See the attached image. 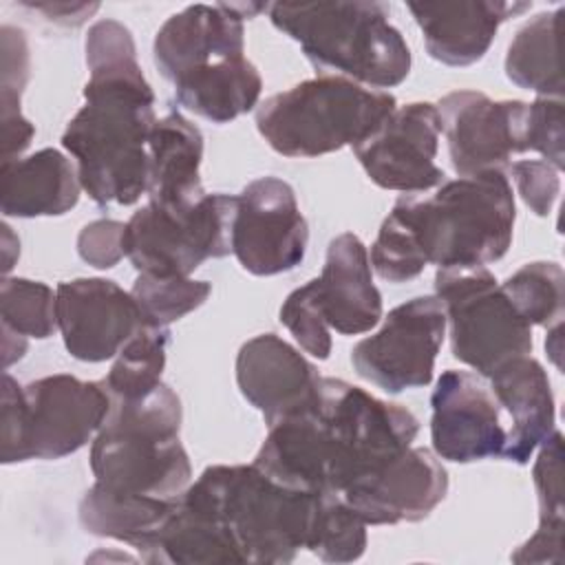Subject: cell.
Returning <instances> with one entry per match:
<instances>
[{"label":"cell","instance_id":"1","mask_svg":"<svg viewBox=\"0 0 565 565\" xmlns=\"http://www.w3.org/2000/svg\"><path fill=\"white\" fill-rule=\"evenodd\" d=\"M84 106L62 132L82 190L97 205H132L148 192V141L154 93L137 62L132 33L117 20H97L86 35Z\"/></svg>","mask_w":565,"mask_h":565},{"label":"cell","instance_id":"2","mask_svg":"<svg viewBox=\"0 0 565 565\" xmlns=\"http://www.w3.org/2000/svg\"><path fill=\"white\" fill-rule=\"evenodd\" d=\"M514 218L512 185L501 170L446 181L430 196L404 194L371 245V265L388 282H408L426 265L486 267L510 249Z\"/></svg>","mask_w":565,"mask_h":565},{"label":"cell","instance_id":"3","mask_svg":"<svg viewBox=\"0 0 565 565\" xmlns=\"http://www.w3.org/2000/svg\"><path fill=\"white\" fill-rule=\"evenodd\" d=\"M152 57L185 110L227 124L258 106L263 79L245 57L243 20L227 2L190 4L154 35Z\"/></svg>","mask_w":565,"mask_h":565},{"label":"cell","instance_id":"4","mask_svg":"<svg viewBox=\"0 0 565 565\" xmlns=\"http://www.w3.org/2000/svg\"><path fill=\"white\" fill-rule=\"evenodd\" d=\"M267 15L316 68L377 90L402 84L411 73V49L382 2H274Z\"/></svg>","mask_w":565,"mask_h":565},{"label":"cell","instance_id":"5","mask_svg":"<svg viewBox=\"0 0 565 565\" xmlns=\"http://www.w3.org/2000/svg\"><path fill=\"white\" fill-rule=\"evenodd\" d=\"M181 399L159 384L135 399H110V411L90 446L95 481L130 494L177 499L192 468L179 439Z\"/></svg>","mask_w":565,"mask_h":565},{"label":"cell","instance_id":"6","mask_svg":"<svg viewBox=\"0 0 565 565\" xmlns=\"http://www.w3.org/2000/svg\"><path fill=\"white\" fill-rule=\"evenodd\" d=\"M318 492H302L249 466H207L179 497L230 532L243 563H291L307 545Z\"/></svg>","mask_w":565,"mask_h":565},{"label":"cell","instance_id":"7","mask_svg":"<svg viewBox=\"0 0 565 565\" xmlns=\"http://www.w3.org/2000/svg\"><path fill=\"white\" fill-rule=\"evenodd\" d=\"M395 108L388 90L318 75L267 97L256 108V128L278 154L311 159L358 146Z\"/></svg>","mask_w":565,"mask_h":565},{"label":"cell","instance_id":"8","mask_svg":"<svg viewBox=\"0 0 565 565\" xmlns=\"http://www.w3.org/2000/svg\"><path fill=\"white\" fill-rule=\"evenodd\" d=\"M108 411L110 395L102 380L55 373L20 386L4 373L0 459L20 463L73 455L97 435Z\"/></svg>","mask_w":565,"mask_h":565},{"label":"cell","instance_id":"9","mask_svg":"<svg viewBox=\"0 0 565 565\" xmlns=\"http://www.w3.org/2000/svg\"><path fill=\"white\" fill-rule=\"evenodd\" d=\"M316 413L327 450V492H342L404 452L419 433L417 417L338 377H322Z\"/></svg>","mask_w":565,"mask_h":565},{"label":"cell","instance_id":"10","mask_svg":"<svg viewBox=\"0 0 565 565\" xmlns=\"http://www.w3.org/2000/svg\"><path fill=\"white\" fill-rule=\"evenodd\" d=\"M435 296L450 327L452 355L477 375L490 377L501 364L532 353V327L486 267L437 269Z\"/></svg>","mask_w":565,"mask_h":565},{"label":"cell","instance_id":"11","mask_svg":"<svg viewBox=\"0 0 565 565\" xmlns=\"http://www.w3.org/2000/svg\"><path fill=\"white\" fill-rule=\"evenodd\" d=\"M236 196L205 194L190 207L146 203L126 223L124 252L139 274L190 278L207 258L232 252L230 225Z\"/></svg>","mask_w":565,"mask_h":565},{"label":"cell","instance_id":"12","mask_svg":"<svg viewBox=\"0 0 565 565\" xmlns=\"http://www.w3.org/2000/svg\"><path fill=\"white\" fill-rule=\"evenodd\" d=\"M446 335L437 296H417L388 311L384 324L351 351L355 373L386 393L428 386Z\"/></svg>","mask_w":565,"mask_h":565},{"label":"cell","instance_id":"13","mask_svg":"<svg viewBox=\"0 0 565 565\" xmlns=\"http://www.w3.org/2000/svg\"><path fill=\"white\" fill-rule=\"evenodd\" d=\"M307 243L309 227L287 181L260 177L236 194L230 247L245 271L254 276L291 271L302 263Z\"/></svg>","mask_w":565,"mask_h":565},{"label":"cell","instance_id":"14","mask_svg":"<svg viewBox=\"0 0 565 565\" xmlns=\"http://www.w3.org/2000/svg\"><path fill=\"white\" fill-rule=\"evenodd\" d=\"M437 113L446 132L448 154L459 177H475L510 166L525 150L527 104L494 102L479 90H455L439 99Z\"/></svg>","mask_w":565,"mask_h":565},{"label":"cell","instance_id":"15","mask_svg":"<svg viewBox=\"0 0 565 565\" xmlns=\"http://www.w3.org/2000/svg\"><path fill=\"white\" fill-rule=\"evenodd\" d=\"M439 132L437 106L413 102L395 108L364 141L353 146V152L375 185L417 194L444 183V170L435 163Z\"/></svg>","mask_w":565,"mask_h":565},{"label":"cell","instance_id":"16","mask_svg":"<svg viewBox=\"0 0 565 565\" xmlns=\"http://www.w3.org/2000/svg\"><path fill=\"white\" fill-rule=\"evenodd\" d=\"M55 316L66 351L82 362H106L143 324L130 291L115 280L75 278L55 289Z\"/></svg>","mask_w":565,"mask_h":565},{"label":"cell","instance_id":"17","mask_svg":"<svg viewBox=\"0 0 565 565\" xmlns=\"http://www.w3.org/2000/svg\"><path fill=\"white\" fill-rule=\"evenodd\" d=\"M430 441L439 459L455 463L501 457L508 430L494 395L468 371L448 369L430 395Z\"/></svg>","mask_w":565,"mask_h":565},{"label":"cell","instance_id":"18","mask_svg":"<svg viewBox=\"0 0 565 565\" xmlns=\"http://www.w3.org/2000/svg\"><path fill=\"white\" fill-rule=\"evenodd\" d=\"M448 492V472L428 448L408 446L375 472L351 483L340 497L366 525L415 523L426 519Z\"/></svg>","mask_w":565,"mask_h":565},{"label":"cell","instance_id":"19","mask_svg":"<svg viewBox=\"0 0 565 565\" xmlns=\"http://www.w3.org/2000/svg\"><path fill=\"white\" fill-rule=\"evenodd\" d=\"M320 382L316 366L276 333H260L238 349L236 384L241 395L260 411L267 428L313 406Z\"/></svg>","mask_w":565,"mask_h":565},{"label":"cell","instance_id":"20","mask_svg":"<svg viewBox=\"0 0 565 565\" xmlns=\"http://www.w3.org/2000/svg\"><path fill=\"white\" fill-rule=\"evenodd\" d=\"M417 26L424 33L426 51L446 66H470L479 62L499 26L525 13L532 2L505 0H455V2H408Z\"/></svg>","mask_w":565,"mask_h":565},{"label":"cell","instance_id":"21","mask_svg":"<svg viewBox=\"0 0 565 565\" xmlns=\"http://www.w3.org/2000/svg\"><path fill=\"white\" fill-rule=\"evenodd\" d=\"M311 285L329 329L360 335L382 320V294L373 285L369 252L355 234L344 232L329 243L322 274Z\"/></svg>","mask_w":565,"mask_h":565},{"label":"cell","instance_id":"22","mask_svg":"<svg viewBox=\"0 0 565 565\" xmlns=\"http://www.w3.org/2000/svg\"><path fill=\"white\" fill-rule=\"evenodd\" d=\"M488 380L497 404L505 406L512 417L501 457L523 466L556 430L554 393L547 371L532 355H519L501 364Z\"/></svg>","mask_w":565,"mask_h":565},{"label":"cell","instance_id":"23","mask_svg":"<svg viewBox=\"0 0 565 565\" xmlns=\"http://www.w3.org/2000/svg\"><path fill=\"white\" fill-rule=\"evenodd\" d=\"M79 192L77 168L55 148L2 163L0 170V210L4 216H60L77 205Z\"/></svg>","mask_w":565,"mask_h":565},{"label":"cell","instance_id":"24","mask_svg":"<svg viewBox=\"0 0 565 565\" xmlns=\"http://www.w3.org/2000/svg\"><path fill=\"white\" fill-rule=\"evenodd\" d=\"M148 201L163 207H190L207 192L201 183L203 135L181 113L157 119L148 141Z\"/></svg>","mask_w":565,"mask_h":565},{"label":"cell","instance_id":"25","mask_svg":"<svg viewBox=\"0 0 565 565\" xmlns=\"http://www.w3.org/2000/svg\"><path fill=\"white\" fill-rule=\"evenodd\" d=\"M177 499L117 492L95 481L79 501V523L93 536L128 543L148 563Z\"/></svg>","mask_w":565,"mask_h":565},{"label":"cell","instance_id":"26","mask_svg":"<svg viewBox=\"0 0 565 565\" xmlns=\"http://www.w3.org/2000/svg\"><path fill=\"white\" fill-rule=\"evenodd\" d=\"M536 450L532 477L539 499V527L510 558L514 563H563V435L554 430Z\"/></svg>","mask_w":565,"mask_h":565},{"label":"cell","instance_id":"27","mask_svg":"<svg viewBox=\"0 0 565 565\" xmlns=\"http://www.w3.org/2000/svg\"><path fill=\"white\" fill-rule=\"evenodd\" d=\"M148 563H243V556L221 521L177 499Z\"/></svg>","mask_w":565,"mask_h":565},{"label":"cell","instance_id":"28","mask_svg":"<svg viewBox=\"0 0 565 565\" xmlns=\"http://www.w3.org/2000/svg\"><path fill=\"white\" fill-rule=\"evenodd\" d=\"M563 9L545 11L527 20L512 38L505 55V75L519 88L539 97L563 99L558 64V20Z\"/></svg>","mask_w":565,"mask_h":565},{"label":"cell","instance_id":"29","mask_svg":"<svg viewBox=\"0 0 565 565\" xmlns=\"http://www.w3.org/2000/svg\"><path fill=\"white\" fill-rule=\"evenodd\" d=\"M2 49V82H0V124H2V163L20 159L29 148L35 126L22 115L20 97L29 82V44L22 29L2 24L0 29Z\"/></svg>","mask_w":565,"mask_h":565},{"label":"cell","instance_id":"30","mask_svg":"<svg viewBox=\"0 0 565 565\" xmlns=\"http://www.w3.org/2000/svg\"><path fill=\"white\" fill-rule=\"evenodd\" d=\"M170 329L143 322L119 349L108 375L102 380L110 399H135L161 384Z\"/></svg>","mask_w":565,"mask_h":565},{"label":"cell","instance_id":"31","mask_svg":"<svg viewBox=\"0 0 565 565\" xmlns=\"http://www.w3.org/2000/svg\"><path fill=\"white\" fill-rule=\"evenodd\" d=\"M305 547L324 563L358 561L366 550V523L338 492H318Z\"/></svg>","mask_w":565,"mask_h":565},{"label":"cell","instance_id":"32","mask_svg":"<svg viewBox=\"0 0 565 565\" xmlns=\"http://www.w3.org/2000/svg\"><path fill=\"white\" fill-rule=\"evenodd\" d=\"M516 313L532 327H552L563 318L565 274L558 263L534 260L501 282Z\"/></svg>","mask_w":565,"mask_h":565},{"label":"cell","instance_id":"33","mask_svg":"<svg viewBox=\"0 0 565 565\" xmlns=\"http://www.w3.org/2000/svg\"><path fill=\"white\" fill-rule=\"evenodd\" d=\"M2 329L44 340L57 329L55 294L49 285L29 278H4L0 285Z\"/></svg>","mask_w":565,"mask_h":565},{"label":"cell","instance_id":"34","mask_svg":"<svg viewBox=\"0 0 565 565\" xmlns=\"http://www.w3.org/2000/svg\"><path fill=\"white\" fill-rule=\"evenodd\" d=\"M143 322L168 327L185 313L199 309L212 294L207 280L192 278H154L139 274L130 289Z\"/></svg>","mask_w":565,"mask_h":565},{"label":"cell","instance_id":"35","mask_svg":"<svg viewBox=\"0 0 565 565\" xmlns=\"http://www.w3.org/2000/svg\"><path fill=\"white\" fill-rule=\"evenodd\" d=\"M280 322L289 329L294 340L300 344L305 353L318 360H327L331 353V333L329 324L322 318L311 280L298 289H294L282 307H280Z\"/></svg>","mask_w":565,"mask_h":565},{"label":"cell","instance_id":"36","mask_svg":"<svg viewBox=\"0 0 565 565\" xmlns=\"http://www.w3.org/2000/svg\"><path fill=\"white\" fill-rule=\"evenodd\" d=\"M565 128H563V99L536 97L527 104L525 115V150L539 152L558 172L565 166Z\"/></svg>","mask_w":565,"mask_h":565},{"label":"cell","instance_id":"37","mask_svg":"<svg viewBox=\"0 0 565 565\" xmlns=\"http://www.w3.org/2000/svg\"><path fill=\"white\" fill-rule=\"evenodd\" d=\"M508 168L523 203L536 216H547L561 192L558 170L545 159H521Z\"/></svg>","mask_w":565,"mask_h":565},{"label":"cell","instance_id":"38","mask_svg":"<svg viewBox=\"0 0 565 565\" xmlns=\"http://www.w3.org/2000/svg\"><path fill=\"white\" fill-rule=\"evenodd\" d=\"M124 230L126 223L113 218H99L84 225L77 236L79 258L97 269L115 267L126 256Z\"/></svg>","mask_w":565,"mask_h":565},{"label":"cell","instance_id":"39","mask_svg":"<svg viewBox=\"0 0 565 565\" xmlns=\"http://www.w3.org/2000/svg\"><path fill=\"white\" fill-rule=\"evenodd\" d=\"M33 7L35 11L44 13V18H49L51 22H57V24H64V26H77L82 24L90 13H95L99 9L97 2H77V4H71V2H40V4H29Z\"/></svg>","mask_w":565,"mask_h":565},{"label":"cell","instance_id":"40","mask_svg":"<svg viewBox=\"0 0 565 565\" xmlns=\"http://www.w3.org/2000/svg\"><path fill=\"white\" fill-rule=\"evenodd\" d=\"M26 351V338L15 333V331H9V329H2V364L4 369H9L13 362H18Z\"/></svg>","mask_w":565,"mask_h":565},{"label":"cell","instance_id":"41","mask_svg":"<svg viewBox=\"0 0 565 565\" xmlns=\"http://www.w3.org/2000/svg\"><path fill=\"white\" fill-rule=\"evenodd\" d=\"M20 256V241L7 223H2V271L9 274L15 258Z\"/></svg>","mask_w":565,"mask_h":565},{"label":"cell","instance_id":"42","mask_svg":"<svg viewBox=\"0 0 565 565\" xmlns=\"http://www.w3.org/2000/svg\"><path fill=\"white\" fill-rule=\"evenodd\" d=\"M563 322H556L547 327V338H545V349L552 358V362L561 369V353H563Z\"/></svg>","mask_w":565,"mask_h":565}]
</instances>
